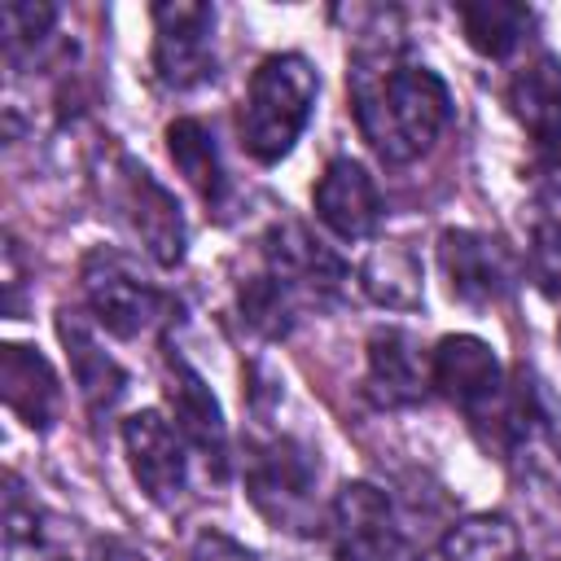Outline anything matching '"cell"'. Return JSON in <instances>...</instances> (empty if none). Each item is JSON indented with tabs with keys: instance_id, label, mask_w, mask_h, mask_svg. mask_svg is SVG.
Listing matches in <instances>:
<instances>
[{
	"instance_id": "1",
	"label": "cell",
	"mask_w": 561,
	"mask_h": 561,
	"mask_svg": "<svg viewBox=\"0 0 561 561\" xmlns=\"http://www.w3.org/2000/svg\"><path fill=\"white\" fill-rule=\"evenodd\" d=\"M351 110L368 149L390 167H408L443 136L451 118V92L430 66L403 61L394 48L377 44L355 53Z\"/></svg>"
},
{
	"instance_id": "2",
	"label": "cell",
	"mask_w": 561,
	"mask_h": 561,
	"mask_svg": "<svg viewBox=\"0 0 561 561\" xmlns=\"http://www.w3.org/2000/svg\"><path fill=\"white\" fill-rule=\"evenodd\" d=\"M320 92V75L311 70L307 57L298 53H276L267 61H259V70L250 75L245 101H241V145L254 162L272 167L280 162L294 140L302 136L311 105Z\"/></svg>"
},
{
	"instance_id": "3",
	"label": "cell",
	"mask_w": 561,
	"mask_h": 561,
	"mask_svg": "<svg viewBox=\"0 0 561 561\" xmlns=\"http://www.w3.org/2000/svg\"><path fill=\"white\" fill-rule=\"evenodd\" d=\"M430 377L434 390L465 412V421L486 438V447L504 443V425L513 412V386L504 381V368L495 351L482 337L451 333L430 351Z\"/></svg>"
},
{
	"instance_id": "4",
	"label": "cell",
	"mask_w": 561,
	"mask_h": 561,
	"mask_svg": "<svg viewBox=\"0 0 561 561\" xmlns=\"http://www.w3.org/2000/svg\"><path fill=\"white\" fill-rule=\"evenodd\" d=\"M316 482L320 465L311 447H302L289 434H272L254 443L245 456V491L276 530L307 535L316 526Z\"/></svg>"
},
{
	"instance_id": "5",
	"label": "cell",
	"mask_w": 561,
	"mask_h": 561,
	"mask_svg": "<svg viewBox=\"0 0 561 561\" xmlns=\"http://www.w3.org/2000/svg\"><path fill=\"white\" fill-rule=\"evenodd\" d=\"M79 289H83V302H88L92 320L114 337L149 333L171 307V298L123 250H105V245L83 259Z\"/></svg>"
},
{
	"instance_id": "6",
	"label": "cell",
	"mask_w": 561,
	"mask_h": 561,
	"mask_svg": "<svg viewBox=\"0 0 561 561\" xmlns=\"http://www.w3.org/2000/svg\"><path fill=\"white\" fill-rule=\"evenodd\" d=\"M105 206L114 210V219L149 250L153 263L162 267H175L184 259V215H180V202L131 158H114L105 167Z\"/></svg>"
},
{
	"instance_id": "7",
	"label": "cell",
	"mask_w": 561,
	"mask_h": 561,
	"mask_svg": "<svg viewBox=\"0 0 561 561\" xmlns=\"http://www.w3.org/2000/svg\"><path fill=\"white\" fill-rule=\"evenodd\" d=\"M153 75L171 92L215 79V9L197 0L153 4Z\"/></svg>"
},
{
	"instance_id": "8",
	"label": "cell",
	"mask_w": 561,
	"mask_h": 561,
	"mask_svg": "<svg viewBox=\"0 0 561 561\" xmlns=\"http://www.w3.org/2000/svg\"><path fill=\"white\" fill-rule=\"evenodd\" d=\"M324 539L333 561H394L399 548L394 504L373 482H346L329 504Z\"/></svg>"
},
{
	"instance_id": "9",
	"label": "cell",
	"mask_w": 561,
	"mask_h": 561,
	"mask_svg": "<svg viewBox=\"0 0 561 561\" xmlns=\"http://www.w3.org/2000/svg\"><path fill=\"white\" fill-rule=\"evenodd\" d=\"M123 447H127V465H131L140 491L153 504H162V508L184 504V491H188V443H184L180 425H171L162 412L145 408V412L123 421Z\"/></svg>"
},
{
	"instance_id": "10",
	"label": "cell",
	"mask_w": 561,
	"mask_h": 561,
	"mask_svg": "<svg viewBox=\"0 0 561 561\" xmlns=\"http://www.w3.org/2000/svg\"><path fill=\"white\" fill-rule=\"evenodd\" d=\"M438 259H443V272H447L451 294L460 302H469V307L500 302L513 289V280H517L513 254L495 237L473 232V228H447L443 232V245H438Z\"/></svg>"
},
{
	"instance_id": "11",
	"label": "cell",
	"mask_w": 561,
	"mask_h": 561,
	"mask_svg": "<svg viewBox=\"0 0 561 561\" xmlns=\"http://www.w3.org/2000/svg\"><path fill=\"white\" fill-rule=\"evenodd\" d=\"M508 105L535 145V158L561 175V61L557 57H535L517 79L508 83Z\"/></svg>"
},
{
	"instance_id": "12",
	"label": "cell",
	"mask_w": 561,
	"mask_h": 561,
	"mask_svg": "<svg viewBox=\"0 0 561 561\" xmlns=\"http://www.w3.org/2000/svg\"><path fill=\"white\" fill-rule=\"evenodd\" d=\"M316 219L342 237V241H364L381 224V197L373 175L355 158H333L324 175L316 180Z\"/></svg>"
},
{
	"instance_id": "13",
	"label": "cell",
	"mask_w": 561,
	"mask_h": 561,
	"mask_svg": "<svg viewBox=\"0 0 561 561\" xmlns=\"http://www.w3.org/2000/svg\"><path fill=\"white\" fill-rule=\"evenodd\" d=\"M364 386H368V394H373L377 408H412L434 386L430 355L421 351V342L412 333H403V329H377L368 337V373H364Z\"/></svg>"
},
{
	"instance_id": "14",
	"label": "cell",
	"mask_w": 561,
	"mask_h": 561,
	"mask_svg": "<svg viewBox=\"0 0 561 561\" xmlns=\"http://www.w3.org/2000/svg\"><path fill=\"white\" fill-rule=\"evenodd\" d=\"M167 373H171L167 399H171V412H175V425H180L184 443L206 460V469L215 478H224V465H228V430H224V412H219L210 386L180 355L167 359Z\"/></svg>"
},
{
	"instance_id": "15",
	"label": "cell",
	"mask_w": 561,
	"mask_h": 561,
	"mask_svg": "<svg viewBox=\"0 0 561 561\" xmlns=\"http://www.w3.org/2000/svg\"><path fill=\"white\" fill-rule=\"evenodd\" d=\"M0 394H4V408L31 430H48L61 412V386L53 364L22 342H9L0 351Z\"/></svg>"
},
{
	"instance_id": "16",
	"label": "cell",
	"mask_w": 561,
	"mask_h": 561,
	"mask_svg": "<svg viewBox=\"0 0 561 561\" xmlns=\"http://www.w3.org/2000/svg\"><path fill=\"white\" fill-rule=\"evenodd\" d=\"M57 333H61V342H66V351H70V373H75V381H79V394L88 399V408H92L96 416L110 412V408L123 399V390H127V373L118 368L114 355L101 351L96 333H92L79 316L61 311Z\"/></svg>"
},
{
	"instance_id": "17",
	"label": "cell",
	"mask_w": 561,
	"mask_h": 561,
	"mask_svg": "<svg viewBox=\"0 0 561 561\" xmlns=\"http://www.w3.org/2000/svg\"><path fill=\"white\" fill-rule=\"evenodd\" d=\"M167 149H171L180 175L197 188V197H202L206 206H219L224 193H228V175H224L215 136L206 131V123H197V118H175V123L167 127Z\"/></svg>"
},
{
	"instance_id": "18",
	"label": "cell",
	"mask_w": 561,
	"mask_h": 561,
	"mask_svg": "<svg viewBox=\"0 0 561 561\" xmlns=\"http://www.w3.org/2000/svg\"><path fill=\"white\" fill-rule=\"evenodd\" d=\"M359 285L373 302H381L390 311L421 307V263L399 241H386V245L368 250V259L359 263Z\"/></svg>"
},
{
	"instance_id": "19",
	"label": "cell",
	"mask_w": 561,
	"mask_h": 561,
	"mask_svg": "<svg viewBox=\"0 0 561 561\" xmlns=\"http://www.w3.org/2000/svg\"><path fill=\"white\" fill-rule=\"evenodd\" d=\"M443 561H526L522 535L500 513H473L443 539Z\"/></svg>"
},
{
	"instance_id": "20",
	"label": "cell",
	"mask_w": 561,
	"mask_h": 561,
	"mask_svg": "<svg viewBox=\"0 0 561 561\" xmlns=\"http://www.w3.org/2000/svg\"><path fill=\"white\" fill-rule=\"evenodd\" d=\"M460 22H465V39L482 57H508L530 26V9L508 0H486V4H465Z\"/></svg>"
},
{
	"instance_id": "21",
	"label": "cell",
	"mask_w": 561,
	"mask_h": 561,
	"mask_svg": "<svg viewBox=\"0 0 561 561\" xmlns=\"http://www.w3.org/2000/svg\"><path fill=\"white\" fill-rule=\"evenodd\" d=\"M0 22H4V57L18 61L26 48H35L48 26H53V9L48 4H4L0 9Z\"/></svg>"
},
{
	"instance_id": "22",
	"label": "cell",
	"mask_w": 561,
	"mask_h": 561,
	"mask_svg": "<svg viewBox=\"0 0 561 561\" xmlns=\"http://www.w3.org/2000/svg\"><path fill=\"white\" fill-rule=\"evenodd\" d=\"M530 276L548 298H561V215L543 219L530 241Z\"/></svg>"
},
{
	"instance_id": "23",
	"label": "cell",
	"mask_w": 561,
	"mask_h": 561,
	"mask_svg": "<svg viewBox=\"0 0 561 561\" xmlns=\"http://www.w3.org/2000/svg\"><path fill=\"white\" fill-rule=\"evenodd\" d=\"M188 561H259V557L245 543H237L232 535H224V530H202L193 539Z\"/></svg>"
},
{
	"instance_id": "24",
	"label": "cell",
	"mask_w": 561,
	"mask_h": 561,
	"mask_svg": "<svg viewBox=\"0 0 561 561\" xmlns=\"http://www.w3.org/2000/svg\"><path fill=\"white\" fill-rule=\"evenodd\" d=\"M88 557H92V561H145L136 548H127V543H114V539H96Z\"/></svg>"
},
{
	"instance_id": "25",
	"label": "cell",
	"mask_w": 561,
	"mask_h": 561,
	"mask_svg": "<svg viewBox=\"0 0 561 561\" xmlns=\"http://www.w3.org/2000/svg\"><path fill=\"white\" fill-rule=\"evenodd\" d=\"M557 337H561V329H557Z\"/></svg>"
}]
</instances>
